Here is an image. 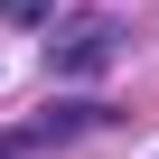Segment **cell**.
<instances>
[{
    "label": "cell",
    "instance_id": "obj_2",
    "mask_svg": "<svg viewBox=\"0 0 159 159\" xmlns=\"http://www.w3.org/2000/svg\"><path fill=\"white\" fill-rule=\"evenodd\" d=\"M112 56H122V28H112V19H66V28L47 38V66H56V75H103Z\"/></svg>",
    "mask_w": 159,
    "mask_h": 159
},
{
    "label": "cell",
    "instance_id": "obj_3",
    "mask_svg": "<svg viewBox=\"0 0 159 159\" xmlns=\"http://www.w3.org/2000/svg\"><path fill=\"white\" fill-rule=\"evenodd\" d=\"M66 0H0V19H56Z\"/></svg>",
    "mask_w": 159,
    "mask_h": 159
},
{
    "label": "cell",
    "instance_id": "obj_1",
    "mask_svg": "<svg viewBox=\"0 0 159 159\" xmlns=\"http://www.w3.org/2000/svg\"><path fill=\"white\" fill-rule=\"evenodd\" d=\"M103 122H112L103 103H56V112H38V122H19V131H0V159H47V150L84 140V131H103Z\"/></svg>",
    "mask_w": 159,
    "mask_h": 159
}]
</instances>
